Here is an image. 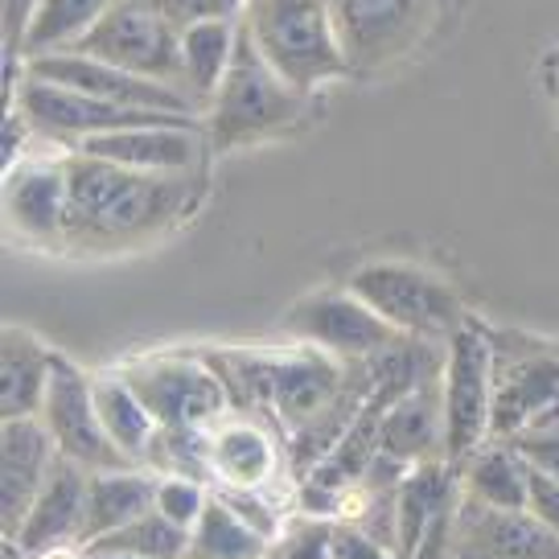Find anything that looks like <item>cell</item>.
I'll use <instances>...</instances> for the list:
<instances>
[{
	"instance_id": "cell-1",
	"label": "cell",
	"mask_w": 559,
	"mask_h": 559,
	"mask_svg": "<svg viewBox=\"0 0 559 559\" xmlns=\"http://www.w3.org/2000/svg\"><path fill=\"white\" fill-rule=\"evenodd\" d=\"M67 243L132 247L181 223L193 206V177L140 174L128 165L70 153Z\"/></svg>"
},
{
	"instance_id": "cell-2",
	"label": "cell",
	"mask_w": 559,
	"mask_h": 559,
	"mask_svg": "<svg viewBox=\"0 0 559 559\" xmlns=\"http://www.w3.org/2000/svg\"><path fill=\"white\" fill-rule=\"evenodd\" d=\"M223 374L230 407L267 416L288 437L313 424L346 383V367L321 349L305 346L297 354H239L223 349L210 358Z\"/></svg>"
},
{
	"instance_id": "cell-3",
	"label": "cell",
	"mask_w": 559,
	"mask_h": 559,
	"mask_svg": "<svg viewBox=\"0 0 559 559\" xmlns=\"http://www.w3.org/2000/svg\"><path fill=\"white\" fill-rule=\"evenodd\" d=\"M243 21V17H239ZM313 95H300L293 83H284L276 67L251 41L247 25H239V46L230 58L227 74L206 104V136L214 153H227L239 144L280 136L305 116Z\"/></svg>"
},
{
	"instance_id": "cell-4",
	"label": "cell",
	"mask_w": 559,
	"mask_h": 559,
	"mask_svg": "<svg viewBox=\"0 0 559 559\" xmlns=\"http://www.w3.org/2000/svg\"><path fill=\"white\" fill-rule=\"evenodd\" d=\"M243 25L280 79L300 95L349 74L325 0H247Z\"/></svg>"
},
{
	"instance_id": "cell-5",
	"label": "cell",
	"mask_w": 559,
	"mask_h": 559,
	"mask_svg": "<svg viewBox=\"0 0 559 559\" xmlns=\"http://www.w3.org/2000/svg\"><path fill=\"white\" fill-rule=\"evenodd\" d=\"M346 288L358 293L403 337L449 342L465 325V309L453 288L412 263H362L358 272H349Z\"/></svg>"
},
{
	"instance_id": "cell-6",
	"label": "cell",
	"mask_w": 559,
	"mask_h": 559,
	"mask_svg": "<svg viewBox=\"0 0 559 559\" xmlns=\"http://www.w3.org/2000/svg\"><path fill=\"white\" fill-rule=\"evenodd\" d=\"M440 407H444V461L465 465L489 440V419H493V337L477 325H461L444 342Z\"/></svg>"
},
{
	"instance_id": "cell-7",
	"label": "cell",
	"mask_w": 559,
	"mask_h": 559,
	"mask_svg": "<svg viewBox=\"0 0 559 559\" xmlns=\"http://www.w3.org/2000/svg\"><path fill=\"white\" fill-rule=\"evenodd\" d=\"M349 74H383L416 50L440 0H325Z\"/></svg>"
},
{
	"instance_id": "cell-8",
	"label": "cell",
	"mask_w": 559,
	"mask_h": 559,
	"mask_svg": "<svg viewBox=\"0 0 559 559\" xmlns=\"http://www.w3.org/2000/svg\"><path fill=\"white\" fill-rule=\"evenodd\" d=\"M74 50L104 58L111 67L132 70V74H144V79L190 91L186 87V62H181V29L148 0H116L107 9V17Z\"/></svg>"
},
{
	"instance_id": "cell-9",
	"label": "cell",
	"mask_w": 559,
	"mask_h": 559,
	"mask_svg": "<svg viewBox=\"0 0 559 559\" xmlns=\"http://www.w3.org/2000/svg\"><path fill=\"white\" fill-rule=\"evenodd\" d=\"M123 379L136 386V395L160 428H214L230 412L223 374L198 354L144 358L123 367Z\"/></svg>"
},
{
	"instance_id": "cell-10",
	"label": "cell",
	"mask_w": 559,
	"mask_h": 559,
	"mask_svg": "<svg viewBox=\"0 0 559 559\" xmlns=\"http://www.w3.org/2000/svg\"><path fill=\"white\" fill-rule=\"evenodd\" d=\"M461 498H465L461 465L444 456L412 465L395 493V556L444 559L453 543Z\"/></svg>"
},
{
	"instance_id": "cell-11",
	"label": "cell",
	"mask_w": 559,
	"mask_h": 559,
	"mask_svg": "<svg viewBox=\"0 0 559 559\" xmlns=\"http://www.w3.org/2000/svg\"><path fill=\"white\" fill-rule=\"evenodd\" d=\"M25 111V120L37 136L62 140V144H79L87 136H104V132H120V128H140V123H169V120H190L177 111H136V107L107 104L99 95L87 91H70L34 74H21L17 95L9 99Z\"/></svg>"
},
{
	"instance_id": "cell-12",
	"label": "cell",
	"mask_w": 559,
	"mask_h": 559,
	"mask_svg": "<svg viewBox=\"0 0 559 559\" xmlns=\"http://www.w3.org/2000/svg\"><path fill=\"white\" fill-rule=\"evenodd\" d=\"M284 330L293 333L297 342H305V346L337 358V362L379 358L383 349H391L403 337L395 325H386L383 317L349 288H342V293H313V297L297 300L284 317Z\"/></svg>"
},
{
	"instance_id": "cell-13",
	"label": "cell",
	"mask_w": 559,
	"mask_h": 559,
	"mask_svg": "<svg viewBox=\"0 0 559 559\" xmlns=\"http://www.w3.org/2000/svg\"><path fill=\"white\" fill-rule=\"evenodd\" d=\"M25 74L58 83L70 91H87L99 95L107 104L136 107V111H177V116H202V104L193 99L190 91L174 87V83H157V79H144L123 67H111L104 58H91L79 50H53L25 58Z\"/></svg>"
},
{
	"instance_id": "cell-14",
	"label": "cell",
	"mask_w": 559,
	"mask_h": 559,
	"mask_svg": "<svg viewBox=\"0 0 559 559\" xmlns=\"http://www.w3.org/2000/svg\"><path fill=\"white\" fill-rule=\"evenodd\" d=\"M531 428H559V354L556 349L493 346V419L489 440H510Z\"/></svg>"
},
{
	"instance_id": "cell-15",
	"label": "cell",
	"mask_w": 559,
	"mask_h": 559,
	"mask_svg": "<svg viewBox=\"0 0 559 559\" xmlns=\"http://www.w3.org/2000/svg\"><path fill=\"white\" fill-rule=\"evenodd\" d=\"M41 424L50 428L58 453L79 461L83 469H128L132 461L111 444L99 407H95V383L83 370L53 354V374L41 403Z\"/></svg>"
},
{
	"instance_id": "cell-16",
	"label": "cell",
	"mask_w": 559,
	"mask_h": 559,
	"mask_svg": "<svg viewBox=\"0 0 559 559\" xmlns=\"http://www.w3.org/2000/svg\"><path fill=\"white\" fill-rule=\"evenodd\" d=\"M206 148H210V136L202 116L120 128V132H104V136H87L74 144V153H87V157L128 165V169H140V174H174V177L198 174Z\"/></svg>"
},
{
	"instance_id": "cell-17",
	"label": "cell",
	"mask_w": 559,
	"mask_h": 559,
	"mask_svg": "<svg viewBox=\"0 0 559 559\" xmlns=\"http://www.w3.org/2000/svg\"><path fill=\"white\" fill-rule=\"evenodd\" d=\"M444 559H559V535L531 510H493L465 493Z\"/></svg>"
},
{
	"instance_id": "cell-18",
	"label": "cell",
	"mask_w": 559,
	"mask_h": 559,
	"mask_svg": "<svg viewBox=\"0 0 559 559\" xmlns=\"http://www.w3.org/2000/svg\"><path fill=\"white\" fill-rule=\"evenodd\" d=\"M53 461H58V444L41 416L4 419V428H0V526H4V539H17L25 514L34 510L41 486L50 481Z\"/></svg>"
},
{
	"instance_id": "cell-19",
	"label": "cell",
	"mask_w": 559,
	"mask_h": 559,
	"mask_svg": "<svg viewBox=\"0 0 559 559\" xmlns=\"http://www.w3.org/2000/svg\"><path fill=\"white\" fill-rule=\"evenodd\" d=\"M67 157L17 160L13 169H4V218H9V227L17 230V235L37 239V243L67 239Z\"/></svg>"
},
{
	"instance_id": "cell-20",
	"label": "cell",
	"mask_w": 559,
	"mask_h": 559,
	"mask_svg": "<svg viewBox=\"0 0 559 559\" xmlns=\"http://www.w3.org/2000/svg\"><path fill=\"white\" fill-rule=\"evenodd\" d=\"M87 477L91 469L58 453L50 481L41 486L34 510L25 514L17 539H13L17 551L41 556V551L62 547V543H79V526H83V510H87Z\"/></svg>"
},
{
	"instance_id": "cell-21",
	"label": "cell",
	"mask_w": 559,
	"mask_h": 559,
	"mask_svg": "<svg viewBox=\"0 0 559 559\" xmlns=\"http://www.w3.org/2000/svg\"><path fill=\"white\" fill-rule=\"evenodd\" d=\"M210 469L223 489H263L280 469V449L260 419L223 416L210 428Z\"/></svg>"
},
{
	"instance_id": "cell-22",
	"label": "cell",
	"mask_w": 559,
	"mask_h": 559,
	"mask_svg": "<svg viewBox=\"0 0 559 559\" xmlns=\"http://www.w3.org/2000/svg\"><path fill=\"white\" fill-rule=\"evenodd\" d=\"M379 453L400 461V465H419L444 456V407H440V379L419 383L386 407L379 424Z\"/></svg>"
},
{
	"instance_id": "cell-23",
	"label": "cell",
	"mask_w": 559,
	"mask_h": 559,
	"mask_svg": "<svg viewBox=\"0 0 559 559\" xmlns=\"http://www.w3.org/2000/svg\"><path fill=\"white\" fill-rule=\"evenodd\" d=\"M153 502H157V477L140 473V465L95 469L87 477V510H83V526H79V547L128 526L144 510H153Z\"/></svg>"
},
{
	"instance_id": "cell-24",
	"label": "cell",
	"mask_w": 559,
	"mask_h": 559,
	"mask_svg": "<svg viewBox=\"0 0 559 559\" xmlns=\"http://www.w3.org/2000/svg\"><path fill=\"white\" fill-rule=\"evenodd\" d=\"M53 374V354L29 330L4 325L0 333V416H41L46 386Z\"/></svg>"
},
{
	"instance_id": "cell-25",
	"label": "cell",
	"mask_w": 559,
	"mask_h": 559,
	"mask_svg": "<svg viewBox=\"0 0 559 559\" xmlns=\"http://www.w3.org/2000/svg\"><path fill=\"white\" fill-rule=\"evenodd\" d=\"M461 486L469 498L493 510H526L531 507V461L510 440H486L461 465Z\"/></svg>"
},
{
	"instance_id": "cell-26",
	"label": "cell",
	"mask_w": 559,
	"mask_h": 559,
	"mask_svg": "<svg viewBox=\"0 0 559 559\" xmlns=\"http://www.w3.org/2000/svg\"><path fill=\"white\" fill-rule=\"evenodd\" d=\"M95 383V407H99V419H104L107 437L120 449L132 465H144L148 461V449L157 440L160 424L153 419V412L144 407V400L136 395V386L120 374H99L91 379Z\"/></svg>"
},
{
	"instance_id": "cell-27",
	"label": "cell",
	"mask_w": 559,
	"mask_h": 559,
	"mask_svg": "<svg viewBox=\"0 0 559 559\" xmlns=\"http://www.w3.org/2000/svg\"><path fill=\"white\" fill-rule=\"evenodd\" d=\"M239 25H243L239 17H206L181 29L186 87H190V95L202 104V116H206L210 95L218 91V83H223V74H227V67H230V58H235Z\"/></svg>"
},
{
	"instance_id": "cell-28",
	"label": "cell",
	"mask_w": 559,
	"mask_h": 559,
	"mask_svg": "<svg viewBox=\"0 0 559 559\" xmlns=\"http://www.w3.org/2000/svg\"><path fill=\"white\" fill-rule=\"evenodd\" d=\"M111 4L116 0H41L29 29H25V41H21V58L74 50L107 17Z\"/></svg>"
},
{
	"instance_id": "cell-29",
	"label": "cell",
	"mask_w": 559,
	"mask_h": 559,
	"mask_svg": "<svg viewBox=\"0 0 559 559\" xmlns=\"http://www.w3.org/2000/svg\"><path fill=\"white\" fill-rule=\"evenodd\" d=\"M267 535L239 519L235 510L214 493L206 514L190 531V551L186 559H263L267 556Z\"/></svg>"
},
{
	"instance_id": "cell-30",
	"label": "cell",
	"mask_w": 559,
	"mask_h": 559,
	"mask_svg": "<svg viewBox=\"0 0 559 559\" xmlns=\"http://www.w3.org/2000/svg\"><path fill=\"white\" fill-rule=\"evenodd\" d=\"M87 551H123V556H144V559H186V551H190V531L169 523L153 507L144 510L140 519H132L128 526H120V531L87 543Z\"/></svg>"
},
{
	"instance_id": "cell-31",
	"label": "cell",
	"mask_w": 559,
	"mask_h": 559,
	"mask_svg": "<svg viewBox=\"0 0 559 559\" xmlns=\"http://www.w3.org/2000/svg\"><path fill=\"white\" fill-rule=\"evenodd\" d=\"M333 526L337 519L297 514L272 535L263 559H333Z\"/></svg>"
},
{
	"instance_id": "cell-32",
	"label": "cell",
	"mask_w": 559,
	"mask_h": 559,
	"mask_svg": "<svg viewBox=\"0 0 559 559\" xmlns=\"http://www.w3.org/2000/svg\"><path fill=\"white\" fill-rule=\"evenodd\" d=\"M210 498H214V493L206 489V481H198V477H181V473H160L157 477V502H153V507H157L169 523L181 526V531H193L198 519L206 514Z\"/></svg>"
},
{
	"instance_id": "cell-33",
	"label": "cell",
	"mask_w": 559,
	"mask_h": 559,
	"mask_svg": "<svg viewBox=\"0 0 559 559\" xmlns=\"http://www.w3.org/2000/svg\"><path fill=\"white\" fill-rule=\"evenodd\" d=\"M333 559H400L386 543H379L370 531H362L358 523L337 519L333 526Z\"/></svg>"
},
{
	"instance_id": "cell-34",
	"label": "cell",
	"mask_w": 559,
	"mask_h": 559,
	"mask_svg": "<svg viewBox=\"0 0 559 559\" xmlns=\"http://www.w3.org/2000/svg\"><path fill=\"white\" fill-rule=\"evenodd\" d=\"M510 444L531 461V469H539L559 481V428H531V432L510 437Z\"/></svg>"
},
{
	"instance_id": "cell-35",
	"label": "cell",
	"mask_w": 559,
	"mask_h": 559,
	"mask_svg": "<svg viewBox=\"0 0 559 559\" xmlns=\"http://www.w3.org/2000/svg\"><path fill=\"white\" fill-rule=\"evenodd\" d=\"M148 4L160 9L177 29H186V25L206 21V17H239V13L230 9V0H148Z\"/></svg>"
},
{
	"instance_id": "cell-36",
	"label": "cell",
	"mask_w": 559,
	"mask_h": 559,
	"mask_svg": "<svg viewBox=\"0 0 559 559\" xmlns=\"http://www.w3.org/2000/svg\"><path fill=\"white\" fill-rule=\"evenodd\" d=\"M526 510H531L551 535H559V481L556 477L531 469V507Z\"/></svg>"
},
{
	"instance_id": "cell-37",
	"label": "cell",
	"mask_w": 559,
	"mask_h": 559,
	"mask_svg": "<svg viewBox=\"0 0 559 559\" xmlns=\"http://www.w3.org/2000/svg\"><path fill=\"white\" fill-rule=\"evenodd\" d=\"M37 4L41 0H0V17H4V53H17L21 58V41H25V29L34 21Z\"/></svg>"
},
{
	"instance_id": "cell-38",
	"label": "cell",
	"mask_w": 559,
	"mask_h": 559,
	"mask_svg": "<svg viewBox=\"0 0 559 559\" xmlns=\"http://www.w3.org/2000/svg\"><path fill=\"white\" fill-rule=\"evenodd\" d=\"M37 559H83V551H74V547H67V543H62V547H50V551H41Z\"/></svg>"
},
{
	"instance_id": "cell-39",
	"label": "cell",
	"mask_w": 559,
	"mask_h": 559,
	"mask_svg": "<svg viewBox=\"0 0 559 559\" xmlns=\"http://www.w3.org/2000/svg\"><path fill=\"white\" fill-rule=\"evenodd\" d=\"M83 559H144V556H123V551H87V547H83Z\"/></svg>"
}]
</instances>
